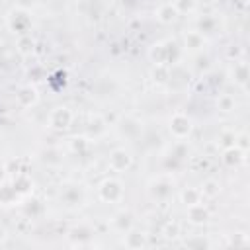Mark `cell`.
Segmentation results:
<instances>
[{
	"label": "cell",
	"mask_w": 250,
	"mask_h": 250,
	"mask_svg": "<svg viewBox=\"0 0 250 250\" xmlns=\"http://www.w3.org/2000/svg\"><path fill=\"white\" fill-rule=\"evenodd\" d=\"M186 246H189V248H207L209 242H207L205 238L197 236V238H189V240H186Z\"/></svg>",
	"instance_id": "obj_32"
},
{
	"label": "cell",
	"mask_w": 250,
	"mask_h": 250,
	"mask_svg": "<svg viewBox=\"0 0 250 250\" xmlns=\"http://www.w3.org/2000/svg\"><path fill=\"white\" fill-rule=\"evenodd\" d=\"M234 146H238L240 150H248V135L246 133H240V135H234Z\"/></svg>",
	"instance_id": "obj_30"
},
{
	"label": "cell",
	"mask_w": 250,
	"mask_h": 250,
	"mask_svg": "<svg viewBox=\"0 0 250 250\" xmlns=\"http://www.w3.org/2000/svg\"><path fill=\"white\" fill-rule=\"evenodd\" d=\"M199 193H201V199H213L221 193V184L217 180H205L199 188Z\"/></svg>",
	"instance_id": "obj_20"
},
{
	"label": "cell",
	"mask_w": 250,
	"mask_h": 250,
	"mask_svg": "<svg viewBox=\"0 0 250 250\" xmlns=\"http://www.w3.org/2000/svg\"><path fill=\"white\" fill-rule=\"evenodd\" d=\"M33 4L35 0H18V8H23V10H29Z\"/></svg>",
	"instance_id": "obj_34"
},
{
	"label": "cell",
	"mask_w": 250,
	"mask_h": 250,
	"mask_svg": "<svg viewBox=\"0 0 250 250\" xmlns=\"http://www.w3.org/2000/svg\"><path fill=\"white\" fill-rule=\"evenodd\" d=\"M232 80H234L236 86L246 88V84H248V64H246V62H242V61L234 62V68H232Z\"/></svg>",
	"instance_id": "obj_18"
},
{
	"label": "cell",
	"mask_w": 250,
	"mask_h": 250,
	"mask_svg": "<svg viewBox=\"0 0 250 250\" xmlns=\"http://www.w3.org/2000/svg\"><path fill=\"white\" fill-rule=\"evenodd\" d=\"M12 188L16 189V193L20 197H27L31 193V188H33V180L27 172H16V176L12 178Z\"/></svg>",
	"instance_id": "obj_11"
},
{
	"label": "cell",
	"mask_w": 250,
	"mask_h": 250,
	"mask_svg": "<svg viewBox=\"0 0 250 250\" xmlns=\"http://www.w3.org/2000/svg\"><path fill=\"white\" fill-rule=\"evenodd\" d=\"M133 213L131 211H119L115 217H113V221H111V225H113V229L115 230H119V232H127L129 229H133Z\"/></svg>",
	"instance_id": "obj_15"
},
{
	"label": "cell",
	"mask_w": 250,
	"mask_h": 250,
	"mask_svg": "<svg viewBox=\"0 0 250 250\" xmlns=\"http://www.w3.org/2000/svg\"><path fill=\"white\" fill-rule=\"evenodd\" d=\"M234 107H236V102H234V98H232L230 94H221V96L217 98V109H219V111L229 113V111H232Z\"/></svg>",
	"instance_id": "obj_24"
},
{
	"label": "cell",
	"mask_w": 250,
	"mask_h": 250,
	"mask_svg": "<svg viewBox=\"0 0 250 250\" xmlns=\"http://www.w3.org/2000/svg\"><path fill=\"white\" fill-rule=\"evenodd\" d=\"M61 199L66 203V205H78L82 199H84V191L76 186H68L61 191Z\"/></svg>",
	"instance_id": "obj_16"
},
{
	"label": "cell",
	"mask_w": 250,
	"mask_h": 250,
	"mask_svg": "<svg viewBox=\"0 0 250 250\" xmlns=\"http://www.w3.org/2000/svg\"><path fill=\"white\" fill-rule=\"evenodd\" d=\"M88 141L84 139V137H74L72 141H70V148L74 150V152H84L86 148H88Z\"/></svg>",
	"instance_id": "obj_29"
},
{
	"label": "cell",
	"mask_w": 250,
	"mask_h": 250,
	"mask_svg": "<svg viewBox=\"0 0 250 250\" xmlns=\"http://www.w3.org/2000/svg\"><path fill=\"white\" fill-rule=\"evenodd\" d=\"M170 66L168 64H154L152 66V72H150V76H152V80H154V84H158V86H164V84H168L170 82Z\"/></svg>",
	"instance_id": "obj_19"
},
{
	"label": "cell",
	"mask_w": 250,
	"mask_h": 250,
	"mask_svg": "<svg viewBox=\"0 0 250 250\" xmlns=\"http://www.w3.org/2000/svg\"><path fill=\"white\" fill-rule=\"evenodd\" d=\"M117 129H119V133H121L125 139H137V137H141V133H143V123H141V119L135 117V115H123V117L117 121Z\"/></svg>",
	"instance_id": "obj_6"
},
{
	"label": "cell",
	"mask_w": 250,
	"mask_h": 250,
	"mask_svg": "<svg viewBox=\"0 0 250 250\" xmlns=\"http://www.w3.org/2000/svg\"><path fill=\"white\" fill-rule=\"evenodd\" d=\"M178 232H180V225L178 223H168L164 227V236H168V238H176Z\"/></svg>",
	"instance_id": "obj_31"
},
{
	"label": "cell",
	"mask_w": 250,
	"mask_h": 250,
	"mask_svg": "<svg viewBox=\"0 0 250 250\" xmlns=\"http://www.w3.org/2000/svg\"><path fill=\"white\" fill-rule=\"evenodd\" d=\"M197 27H199V29H197L199 33H213L215 27H217V20H215L213 16H203V18L199 20Z\"/></svg>",
	"instance_id": "obj_27"
},
{
	"label": "cell",
	"mask_w": 250,
	"mask_h": 250,
	"mask_svg": "<svg viewBox=\"0 0 250 250\" xmlns=\"http://www.w3.org/2000/svg\"><path fill=\"white\" fill-rule=\"evenodd\" d=\"M98 195L105 203H117L123 199V186L115 178H105L98 188Z\"/></svg>",
	"instance_id": "obj_2"
},
{
	"label": "cell",
	"mask_w": 250,
	"mask_h": 250,
	"mask_svg": "<svg viewBox=\"0 0 250 250\" xmlns=\"http://www.w3.org/2000/svg\"><path fill=\"white\" fill-rule=\"evenodd\" d=\"M148 57H150V61L154 62V64H174V62H178V59H180V47H178V43L172 39H168V41H158V43H154L152 47H150V51H148Z\"/></svg>",
	"instance_id": "obj_1"
},
{
	"label": "cell",
	"mask_w": 250,
	"mask_h": 250,
	"mask_svg": "<svg viewBox=\"0 0 250 250\" xmlns=\"http://www.w3.org/2000/svg\"><path fill=\"white\" fill-rule=\"evenodd\" d=\"M8 27L14 33H18V35H25L29 31V27H31V16H29V12L23 10V8L12 10L10 16H8Z\"/></svg>",
	"instance_id": "obj_3"
},
{
	"label": "cell",
	"mask_w": 250,
	"mask_h": 250,
	"mask_svg": "<svg viewBox=\"0 0 250 250\" xmlns=\"http://www.w3.org/2000/svg\"><path fill=\"white\" fill-rule=\"evenodd\" d=\"M178 10L174 8V4L172 2H166V4H160L158 8H156V20L162 23V25H170V23H174L176 20H178Z\"/></svg>",
	"instance_id": "obj_12"
},
{
	"label": "cell",
	"mask_w": 250,
	"mask_h": 250,
	"mask_svg": "<svg viewBox=\"0 0 250 250\" xmlns=\"http://www.w3.org/2000/svg\"><path fill=\"white\" fill-rule=\"evenodd\" d=\"M199 201H201V193H199L197 188H186V189L182 191V203H184L186 207H189V205H193V203H199Z\"/></svg>",
	"instance_id": "obj_25"
},
{
	"label": "cell",
	"mask_w": 250,
	"mask_h": 250,
	"mask_svg": "<svg viewBox=\"0 0 250 250\" xmlns=\"http://www.w3.org/2000/svg\"><path fill=\"white\" fill-rule=\"evenodd\" d=\"M191 129H193L191 119H189L186 113L178 111V113H174V115L170 117V133H172L174 139H178V141L188 139L189 133H191Z\"/></svg>",
	"instance_id": "obj_5"
},
{
	"label": "cell",
	"mask_w": 250,
	"mask_h": 250,
	"mask_svg": "<svg viewBox=\"0 0 250 250\" xmlns=\"http://www.w3.org/2000/svg\"><path fill=\"white\" fill-rule=\"evenodd\" d=\"M107 164L113 172H125L133 166V156L129 150L125 148H113L109 152V158H107Z\"/></svg>",
	"instance_id": "obj_7"
},
{
	"label": "cell",
	"mask_w": 250,
	"mask_h": 250,
	"mask_svg": "<svg viewBox=\"0 0 250 250\" xmlns=\"http://www.w3.org/2000/svg\"><path fill=\"white\" fill-rule=\"evenodd\" d=\"M47 123H49V127L55 129V131H64V129H68L70 123H72V111H70L66 105H57V107L51 109V113H49V117H47Z\"/></svg>",
	"instance_id": "obj_4"
},
{
	"label": "cell",
	"mask_w": 250,
	"mask_h": 250,
	"mask_svg": "<svg viewBox=\"0 0 250 250\" xmlns=\"http://www.w3.org/2000/svg\"><path fill=\"white\" fill-rule=\"evenodd\" d=\"M172 189H174V182L168 178H158L148 188V191L154 199H168L172 195Z\"/></svg>",
	"instance_id": "obj_10"
},
{
	"label": "cell",
	"mask_w": 250,
	"mask_h": 250,
	"mask_svg": "<svg viewBox=\"0 0 250 250\" xmlns=\"http://www.w3.org/2000/svg\"><path fill=\"white\" fill-rule=\"evenodd\" d=\"M205 39H203V33L199 31H186L184 33V47L188 51H199L203 47Z\"/></svg>",
	"instance_id": "obj_17"
},
{
	"label": "cell",
	"mask_w": 250,
	"mask_h": 250,
	"mask_svg": "<svg viewBox=\"0 0 250 250\" xmlns=\"http://www.w3.org/2000/svg\"><path fill=\"white\" fill-rule=\"evenodd\" d=\"M33 49H35V41L31 39V35H29V33H25V35H20V37H18L16 51H18L20 55L27 57V55H31V53H33Z\"/></svg>",
	"instance_id": "obj_21"
},
{
	"label": "cell",
	"mask_w": 250,
	"mask_h": 250,
	"mask_svg": "<svg viewBox=\"0 0 250 250\" xmlns=\"http://www.w3.org/2000/svg\"><path fill=\"white\" fill-rule=\"evenodd\" d=\"M92 234H94V232H92V229H88V227H84V225H80V227H74V229L70 230V238L78 240V244H82L84 240H88Z\"/></svg>",
	"instance_id": "obj_26"
},
{
	"label": "cell",
	"mask_w": 250,
	"mask_h": 250,
	"mask_svg": "<svg viewBox=\"0 0 250 250\" xmlns=\"http://www.w3.org/2000/svg\"><path fill=\"white\" fill-rule=\"evenodd\" d=\"M20 199V195L16 193V189L12 188V184H0V203L2 205H12Z\"/></svg>",
	"instance_id": "obj_22"
},
{
	"label": "cell",
	"mask_w": 250,
	"mask_h": 250,
	"mask_svg": "<svg viewBox=\"0 0 250 250\" xmlns=\"http://www.w3.org/2000/svg\"><path fill=\"white\" fill-rule=\"evenodd\" d=\"M178 14H191L195 10V0H174L172 2Z\"/></svg>",
	"instance_id": "obj_28"
},
{
	"label": "cell",
	"mask_w": 250,
	"mask_h": 250,
	"mask_svg": "<svg viewBox=\"0 0 250 250\" xmlns=\"http://www.w3.org/2000/svg\"><path fill=\"white\" fill-rule=\"evenodd\" d=\"M6 172H8V170H6V166H2V164H0V184H4V182H6Z\"/></svg>",
	"instance_id": "obj_35"
},
{
	"label": "cell",
	"mask_w": 250,
	"mask_h": 250,
	"mask_svg": "<svg viewBox=\"0 0 250 250\" xmlns=\"http://www.w3.org/2000/svg\"><path fill=\"white\" fill-rule=\"evenodd\" d=\"M23 211L27 217H37L39 213H43V203L35 197H27L25 203H23Z\"/></svg>",
	"instance_id": "obj_23"
},
{
	"label": "cell",
	"mask_w": 250,
	"mask_h": 250,
	"mask_svg": "<svg viewBox=\"0 0 250 250\" xmlns=\"http://www.w3.org/2000/svg\"><path fill=\"white\" fill-rule=\"evenodd\" d=\"M217 141H221V145H225V148H227V146H232V145H234V133L225 131V133H221V137H219Z\"/></svg>",
	"instance_id": "obj_33"
},
{
	"label": "cell",
	"mask_w": 250,
	"mask_h": 250,
	"mask_svg": "<svg viewBox=\"0 0 250 250\" xmlns=\"http://www.w3.org/2000/svg\"><path fill=\"white\" fill-rule=\"evenodd\" d=\"M123 234H125V236H123V244H125V248L139 250V248L146 246V234H143V232H139V230H133V229H129V230L123 232Z\"/></svg>",
	"instance_id": "obj_14"
},
{
	"label": "cell",
	"mask_w": 250,
	"mask_h": 250,
	"mask_svg": "<svg viewBox=\"0 0 250 250\" xmlns=\"http://www.w3.org/2000/svg\"><path fill=\"white\" fill-rule=\"evenodd\" d=\"M244 158H246V152L240 150V148L234 146V145H232V146H227V148L223 150V162H225L229 168H234V166L242 164Z\"/></svg>",
	"instance_id": "obj_13"
},
{
	"label": "cell",
	"mask_w": 250,
	"mask_h": 250,
	"mask_svg": "<svg viewBox=\"0 0 250 250\" xmlns=\"http://www.w3.org/2000/svg\"><path fill=\"white\" fill-rule=\"evenodd\" d=\"M2 234H4V229H2V225H0V238H2Z\"/></svg>",
	"instance_id": "obj_36"
},
{
	"label": "cell",
	"mask_w": 250,
	"mask_h": 250,
	"mask_svg": "<svg viewBox=\"0 0 250 250\" xmlns=\"http://www.w3.org/2000/svg\"><path fill=\"white\" fill-rule=\"evenodd\" d=\"M16 102H18V105L23 107V109L33 107V105L39 102V92H37V88L31 86V84L21 86V88L18 90V94H16Z\"/></svg>",
	"instance_id": "obj_8"
},
{
	"label": "cell",
	"mask_w": 250,
	"mask_h": 250,
	"mask_svg": "<svg viewBox=\"0 0 250 250\" xmlns=\"http://www.w3.org/2000/svg\"><path fill=\"white\" fill-rule=\"evenodd\" d=\"M186 209H188V211H186L188 221H189L191 225H205V223L211 219V213H209L207 205H203L201 201H199V203H193V205H189V207H186Z\"/></svg>",
	"instance_id": "obj_9"
}]
</instances>
